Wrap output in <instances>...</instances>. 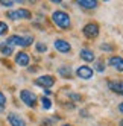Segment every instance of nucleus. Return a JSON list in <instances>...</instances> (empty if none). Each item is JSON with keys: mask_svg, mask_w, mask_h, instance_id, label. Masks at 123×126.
<instances>
[{"mask_svg": "<svg viewBox=\"0 0 123 126\" xmlns=\"http://www.w3.org/2000/svg\"><path fill=\"white\" fill-rule=\"evenodd\" d=\"M62 126H72V125H62Z\"/></svg>", "mask_w": 123, "mask_h": 126, "instance_id": "bb28decb", "label": "nucleus"}, {"mask_svg": "<svg viewBox=\"0 0 123 126\" xmlns=\"http://www.w3.org/2000/svg\"><path fill=\"white\" fill-rule=\"evenodd\" d=\"M0 3L3 6H12L14 5V2H11V0H0Z\"/></svg>", "mask_w": 123, "mask_h": 126, "instance_id": "412c9836", "label": "nucleus"}, {"mask_svg": "<svg viewBox=\"0 0 123 126\" xmlns=\"http://www.w3.org/2000/svg\"><path fill=\"white\" fill-rule=\"evenodd\" d=\"M79 6L85 8V9H94L96 6H97V2L96 0H79Z\"/></svg>", "mask_w": 123, "mask_h": 126, "instance_id": "ddd939ff", "label": "nucleus"}, {"mask_svg": "<svg viewBox=\"0 0 123 126\" xmlns=\"http://www.w3.org/2000/svg\"><path fill=\"white\" fill-rule=\"evenodd\" d=\"M37 50L43 53V52L47 50V46H46V44H43V43H38V44H37Z\"/></svg>", "mask_w": 123, "mask_h": 126, "instance_id": "a211bd4d", "label": "nucleus"}, {"mask_svg": "<svg viewBox=\"0 0 123 126\" xmlns=\"http://www.w3.org/2000/svg\"><path fill=\"white\" fill-rule=\"evenodd\" d=\"M20 99L23 100L24 105H28V106H35L37 105V96H35L32 91H29V90H23V91L20 93Z\"/></svg>", "mask_w": 123, "mask_h": 126, "instance_id": "7ed1b4c3", "label": "nucleus"}, {"mask_svg": "<svg viewBox=\"0 0 123 126\" xmlns=\"http://www.w3.org/2000/svg\"><path fill=\"white\" fill-rule=\"evenodd\" d=\"M119 111H120V112H123V103H120V105H119Z\"/></svg>", "mask_w": 123, "mask_h": 126, "instance_id": "5701e85b", "label": "nucleus"}, {"mask_svg": "<svg viewBox=\"0 0 123 126\" xmlns=\"http://www.w3.org/2000/svg\"><path fill=\"white\" fill-rule=\"evenodd\" d=\"M5 103H6V97H5V94L0 91V106H5Z\"/></svg>", "mask_w": 123, "mask_h": 126, "instance_id": "aec40b11", "label": "nucleus"}, {"mask_svg": "<svg viewBox=\"0 0 123 126\" xmlns=\"http://www.w3.org/2000/svg\"><path fill=\"white\" fill-rule=\"evenodd\" d=\"M41 103H43V108H44V110H50V108H52V102H50V99H47V97H43Z\"/></svg>", "mask_w": 123, "mask_h": 126, "instance_id": "dca6fc26", "label": "nucleus"}, {"mask_svg": "<svg viewBox=\"0 0 123 126\" xmlns=\"http://www.w3.org/2000/svg\"><path fill=\"white\" fill-rule=\"evenodd\" d=\"M120 96H123V82H122V93H120Z\"/></svg>", "mask_w": 123, "mask_h": 126, "instance_id": "b1692460", "label": "nucleus"}, {"mask_svg": "<svg viewBox=\"0 0 123 126\" xmlns=\"http://www.w3.org/2000/svg\"><path fill=\"white\" fill-rule=\"evenodd\" d=\"M9 46H20V47H28L33 43V38L32 37H20V35H12V37L8 38L6 41Z\"/></svg>", "mask_w": 123, "mask_h": 126, "instance_id": "f03ea898", "label": "nucleus"}, {"mask_svg": "<svg viewBox=\"0 0 123 126\" xmlns=\"http://www.w3.org/2000/svg\"><path fill=\"white\" fill-rule=\"evenodd\" d=\"M109 65L112 67V68H116L117 71H123V58H120V56H112V58H109Z\"/></svg>", "mask_w": 123, "mask_h": 126, "instance_id": "9d476101", "label": "nucleus"}, {"mask_svg": "<svg viewBox=\"0 0 123 126\" xmlns=\"http://www.w3.org/2000/svg\"><path fill=\"white\" fill-rule=\"evenodd\" d=\"M6 15L9 17L11 20H18V18H31V17H32L31 11H28V9H17V11H11V12H8Z\"/></svg>", "mask_w": 123, "mask_h": 126, "instance_id": "423d86ee", "label": "nucleus"}, {"mask_svg": "<svg viewBox=\"0 0 123 126\" xmlns=\"http://www.w3.org/2000/svg\"><path fill=\"white\" fill-rule=\"evenodd\" d=\"M3 108H5V106H0V112H2V111H3Z\"/></svg>", "mask_w": 123, "mask_h": 126, "instance_id": "393cba45", "label": "nucleus"}, {"mask_svg": "<svg viewBox=\"0 0 123 126\" xmlns=\"http://www.w3.org/2000/svg\"><path fill=\"white\" fill-rule=\"evenodd\" d=\"M96 70H99V71H103V70H105V65L102 64V62H96Z\"/></svg>", "mask_w": 123, "mask_h": 126, "instance_id": "4be33fe9", "label": "nucleus"}, {"mask_svg": "<svg viewBox=\"0 0 123 126\" xmlns=\"http://www.w3.org/2000/svg\"><path fill=\"white\" fill-rule=\"evenodd\" d=\"M84 35L87 38H96L99 35V26L96 24V23H88V24H85L84 26Z\"/></svg>", "mask_w": 123, "mask_h": 126, "instance_id": "39448f33", "label": "nucleus"}, {"mask_svg": "<svg viewBox=\"0 0 123 126\" xmlns=\"http://www.w3.org/2000/svg\"><path fill=\"white\" fill-rule=\"evenodd\" d=\"M120 126H123V120H122V122H120Z\"/></svg>", "mask_w": 123, "mask_h": 126, "instance_id": "a878e982", "label": "nucleus"}, {"mask_svg": "<svg viewBox=\"0 0 123 126\" xmlns=\"http://www.w3.org/2000/svg\"><path fill=\"white\" fill-rule=\"evenodd\" d=\"M76 75L79 78H82V79H91L93 78V70L90 67H87V65H82V67H79L76 70Z\"/></svg>", "mask_w": 123, "mask_h": 126, "instance_id": "6e6552de", "label": "nucleus"}, {"mask_svg": "<svg viewBox=\"0 0 123 126\" xmlns=\"http://www.w3.org/2000/svg\"><path fill=\"white\" fill-rule=\"evenodd\" d=\"M52 20H53V23L61 29H68L70 28V17L64 11H55L52 14Z\"/></svg>", "mask_w": 123, "mask_h": 126, "instance_id": "f257e3e1", "label": "nucleus"}, {"mask_svg": "<svg viewBox=\"0 0 123 126\" xmlns=\"http://www.w3.org/2000/svg\"><path fill=\"white\" fill-rule=\"evenodd\" d=\"M79 55H81V58H82L85 62H93V61H94V53H93V50H90V49H82Z\"/></svg>", "mask_w": 123, "mask_h": 126, "instance_id": "f8f14e48", "label": "nucleus"}, {"mask_svg": "<svg viewBox=\"0 0 123 126\" xmlns=\"http://www.w3.org/2000/svg\"><path fill=\"white\" fill-rule=\"evenodd\" d=\"M8 32V24L3 23V21H0V35H5Z\"/></svg>", "mask_w": 123, "mask_h": 126, "instance_id": "f3484780", "label": "nucleus"}, {"mask_svg": "<svg viewBox=\"0 0 123 126\" xmlns=\"http://www.w3.org/2000/svg\"><path fill=\"white\" fill-rule=\"evenodd\" d=\"M8 122L11 123V126H26L24 120L21 119L20 115H17V114H14V112L8 114Z\"/></svg>", "mask_w": 123, "mask_h": 126, "instance_id": "1a4fd4ad", "label": "nucleus"}, {"mask_svg": "<svg viewBox=\"0 0 123 126\" xmlns=\"http://www.w3.org/2000/svg\"><path fill=\"white\" fill-rule=\"evenodd\" d=\"M53 46H55V49H56L58 52H61V53H68L70 50H72V46H70L67 41H64V40H56Z\"/></svg>", "mask_w": 123, "mask_h": 126, "instance_id": "0eeeda50", "label": "nucleus"}, {"mask_svg": "<svg viewBox=\"0 0 123 126\" xmlns=\"http://www.w3.org/2000/svg\"><path fill=\"white\" fill-rule=\"evenodd\" d=\"M58 73L62 76V78H70V75H72V70H70V67H61L58 70Z\"/></svg>", "mask_w": 123, "mask_h": 126, "instance_id": "2eb2a0df", "label": "nucleus"}, {"mask_svg": "<svg viewBox=\"0 0 123 126\" xmlns=\"http://www.w3.org/2000/svg\"><path fill=\"white\" fill-rule=\"evenodd\" d=\"M29 55L28 53H24V52H20V53H17V56H15V62L18 65H21V67H26L29 64Z\"/></svg>", "mask_w": 123, "mask_h": 126, "instance_id": "9b49d317", "label": "nucleus"}, {"mask_svg": "<svg viewBox=\"0 0 123 126\" xmlns=\"http://www.w3.org/2000/svg\"><path fill=\"white\" fill-rule=\"evenodd\" d=\"M100 49H102L103 52H111V50H112V46H111V44H102Z\"/></svg>", "mask_w": 123, "mask_h": 126, "instance_id": "6ab92c4d", "label": "nucleus"}, {"mask_svg": "<svg viewBox=\"0 0 123 126\" xmlns=\"http://www.w3.org/2000/svg\"><path fill=\"white\" fill-rule=\"evenodd\" d=\"M35 84H37L38 87H41V88L49 90L50 87H53L55 78H53V76H49V75H44V76H40V78L35 79Z\"/></svg>", "mask_w": 123, "mask_h": 126, "instance_id": "20e7f679", "label": "nucleus"}, {"mask_svg": "<svg viewBox=\"0 0 123 126\" xmlns=\"http://www.w3.org/2000/svg\"><path fill=\"white\" fill-rule=\"evenodd\" d=\"M0 52H2V55L9 56V55H12V47L8 43H2L0 44Z\"/></svg>", "mask_w": 123, "mask_h": 126, "instance_id": "4468645a", "label": "nucleus"}]
</instances>
